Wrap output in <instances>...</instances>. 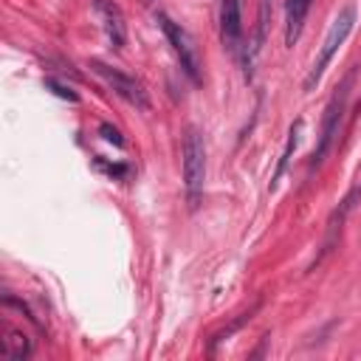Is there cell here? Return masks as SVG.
<instances>
[{
  "instance_id": "obj_10",
  "label": "cell",
  "mask_w": 361,
  "mask_h": 361,
  "mask_svg": "<svg viewBox=\"0 0 361 361\" xmlns=\"http://www.w3.org/2000/svg\"><path fill=\"white\" fill-rule=\"evenodd\" d=\"M299 130H302V121H296L293 127H290V133H288V144H285V149H282V158H279V164H276V172H274V180H271V186L282 178V172H285V166H288V161H290V152L296 149V141H299Z\"/></svg>"
},
{
  "instance_id": "obj_4",
  "label": "cell",
  "mask_w": 361,
  "mask_h": 361,
  "mask_svg": "<svg viewBox=\"0 0 361 361\" xmlns=\"http://www.w3.org/2000/svg\"><path fill=\"white\" fill-rule=\"evenodd\" d=\"M155 20H158V25H161L166 42L172 45V54L178 56L183 73H186L192 82H200V79H203V73H200V56H197V48H195V42H192L189 31H186L180 23H175L169 14H164V11H158Z\"/></svg>"
},
{
  "instance_id": "obj_2",
  "label": "cell",
  "mask_w": 361,
  "mask_h": 361,
  "mask_svg": "<svg viewBox=\"0 0 361 361\" xmlns=\"http://www.w3.org/2000/svg\"><path fill=\"white\" fill-rule=\"evenodd\" d=\"M353 79H355V71H350V73L341 79V85L336 87V93L330 96V102H327V107H324V116H322V133H319V141H316L310 166H319V164L327 158V152L333 149V144H336V135H338L341 121H344V113H347V102H350Z\"/></svg>"
},
{
  "instance_id": "obj_7",
  "label": "cell",
  "mask_w": 361,
  "mask_h": 361,
  "mask_svg": "<svg viewBox=\"0 0 361 361\" xmlns=\"http://www.w3.org/2000/svg\"><path fill=\"white\" fill-rule=\"evenodd\" d=\"M361 197V183L358 186H353L350 192H347V197L338 203V209L330 214V220H327V237H324V245H322V254L316 257V262L313 265H319L322 262V257L327 254V251H333V245H336V240H338V234H341V228H344V220H347V214L353 212V206H355V200Z\"/></svg>"
},
{
  "instance_id": "obj_13",
  "label": "cell",
  "mask_w": 361,
  "mask_h": 361,
  "mask_svg": "<svg viewBox=\"0 0 361 361\" xmlns=\"http://www.w3.org/2000/svg\"><path fill=\"white\" fill-rule=\"evenodd\" d=\"M45 85H48V87H51L56 96H62V99H68V102H76V99H79V96H76V93H73L68 85H62V82H56V79H48Z\"/></svg>"
},
{
  "instance_id": "obj_12",
  "label": "cell",
  "mask_w": 361,
  "mask_h": 361,
  "mask_svg": "<svg viewBox=\"0 0 361 361\" xmlns=\"http://www.w3.org/2000/svg\"><path fill=\"white\" fill-rule=\"evenodd\" d=\"M99 133H102V138L104 141H110V144H116V147H124V138H121V133L113 127V124H99Z\"/></svg>"
},
{
  "instance_id": "obj_6",
  "label": "cell",
  "mask_w": 361,
  "mask_h": 361,
  "mask_svg": "<svg viewBox=\"0 0 361 361\" xmlns=\"http://www.w3.org/2000/svg\"><path fill=\"white\" fill-rule=\"evenodd\" d=\"M220 42L234 59L243 56V14H240V0H223L220 3Z\"/></svg>"
},
{
  "instance_id": "obj_11",
  "label": "cell",
  "mask_w": 361,
  "mask_h": 361,
  "mask_svg": "<svg viewBox=\"0 0 361 361\" xmlns=\"http://www.w3.org/2000/svg\"><path fill=\"white\" fill-rule=\"evenodd\" d=\"M268 14H271V0H262V3H259V23H257V37H254L251 54H257V51L262 48V39H265V25H268Z\"/></svg>"
},
{
  "instance_id": "obj_8",
  "label": "cell",
  "mask_w": 361,
  "mask_h": 361,
  "mask_svg": "<svg viewBox=\"0 0 361 361\" xmlns=\"http://www.w3.org/2000/svg\"><path fill=\"white\" fill-rule=\"evenodd\" d=\"M310 3L313 0H288L285 3V45L293 48L299 34H302V25H305V17L310 11Z\"/></svg>"
},
{
  "instance_id": "obj_9",
  "label": "cell",
  "mask_w": 361,
  "mask_h": 361,
  "mask_svg": "<svg viewBox=\"0 0 361 361\" xmlns=\"http://www.w3.org/2000/svg\"><path fill=\"white\" fill-rule=\"evenodd\" d=\"M3 355L11 358V361H23L31 355V338L20 330H6V338H3Z\"/></svg>"
},
{
  "instance_id": "obj_5",
  "label": "cell",
  "mask_w": 361,
  "mask_h": 361,
  "mask_svg": "<svg viewBox=\"0 0 361 361\" xmlns=\"http://www.w3.org/2000/svg\"><path fill=\"white\" fill-rule=\"evenodd\" d=\"M90 68H93V73H96L99 79H104V85H107L118 99H124L127 104H133V107H138V110H149V99H147L144 85L135 82L130 73H124V71H118V68H113V65H107V62H102V59H93Z\"/></svg>"
},
{
  "instance_id": "obj_1",
  "label": "cell",
  "mask_w": 361,
  "mask_h": 361,
  "mask_svg": "<svg viewBox=\"0 0 361 361\" xmlns=\"http://www.w3.org/2000/svg\"><path fill=\"white\" fill-rule=\"evenodd\" d=\"M353 28H355V6L347 3V6L333 17V23H330V28H327V34H324V39H322V48H319V54H316V59H313V68H310L307 76H305V90H307V93L322 82V76H324L330 59H333L336 51L347 42V37L353 34Z\"/></svg>"
},
{
  "instance_id": "obj_3",
  "label": "cell",
  "mask_w": 361,
  "mask_h": 361,
  "mask_svg": "<svg viewBox=\"0 0 361 361\" xmlns=\"http://www.w3.org/2000/svg\"><path fill=\"white\" fill-rule=\"evenodd\" d=\"M203 180H206V144L197 127H189L183 135V186L189 206L195 209L203 195Z\"/></svg>"
}]
</instances>
